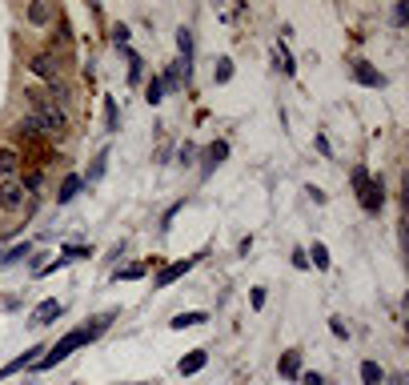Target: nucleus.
Listing matches in <instances>:
<instances>
[{
	"mask_svg": "<svg viewBox=\"0 0 409 385\" xmlns=\"http://www.w3.org/2000/svg\"><path fill=\"white\" fill-rule=\"evenodd\" d=\"M109 321H112V313H100V317H93V325H76V329H69L52 349H45V357H40L32 369H52V365H61L69 353H76V349L88 345V341H97V337L109 329Z\"/></svg>",
	"mask_w": 409,
	"mask_h": 385,
	"instance_id": "1",
	"label": "nucleus"
},
{
	"mask_svg": "<svg viewBox=\"0 0 409 385\" xmlns=\"http://www.w3.org/2000/svg\"><path fill=\"white\" fill-rule=\"evenodd\" d=\"M25 97H28V109H32V121L40 124V133H49V137L69 133V112L61 105H52L45 88H25Z\"/></svg>",
	"mask_w": 409,
	"mask_h": 385,
	"instance_id": "2",
	"label": "nucleus"
},
{
	"mask_svg": "<svg viewBox=\"0 0 409 385\" xmlns=\"http://www.w3.org/2000/svg\"><path fill=\"white\" fill-rule=\"evenodd\" d=\"M357 201H361V209L365 213H381V205H385V185H381V177L377 181H365V185L357 189Z\"/></svg>",
	"mask_w": 409,
	"mask_h": 385,
	"instance_id": "3",
	"label": "nucleus"
},
{
	"mask_svg": "<svg viewBox=\"0 0 409 385\" xmlns=\"http://www.w3.org/2000/svg\"><path fill=\"white\" fill-rule=\"evenodd\" d=\"M349 76H353L357 85H365V88H385V85H389L385 73H377L369 61H353V64H349Z\"/></svg>",
	"mask_w": 409,
	"mask_h": 385,
	"instance_id": "4",
	"label": "nucleus"
},
{
	"mask_svg": "<svg viewBox=\"0 0 409 385\" xmlns=\"http://www.w3.org/2000/svg\"><path fill=\"white\" fill-rule=\"evenodd\" d=\"M28 69H32L40 81H49V85L61 76V61H57V52H37V57L28 61Z\"/></svg>",
	"mask_w": 409,
	"mask_h": 385,
	"instance_id": "5",
	"label": "nucleus"
},
{
	"mask_svg": "<svg viewBox=\"0 0 409 385\" xmlns=\"http://www.w3.org/2000/svg\"><path fill=\"white\" fill-rule=\"evenodd\" d=\"M0 209L4 213L25 209V185H20V181H4V185H0Z\"/></svg>",
	"mask_w": 409,
	"mask_h": 385,
	"instance_id": "6",
	"label": "nucleus"
},
{
	"mask_svg": "<svg viewBox=\"0 0 409 385\" xmlns=\"http://www.w3.org/2000/svg\"><path fill=\"white\" fill-rule=\"evenodd\" d=\"M61 313H64V305H61L57 297H49V301H40L37 309L28 313V325H37V329H45V325H52L57 317H61Z\"/></svg>",
	"mask_w": 409,
	"mask_h": 385,
	"instance_id": "7",
	"label": "nucleus"
},
{
	"mask_svg": "<svg viewBox=\"0 0 409 385\" xmlns=\"http://www.w3.org/2000/svg\"><path fill=\"white\" fill-rule=\"evenodd\" d=\"M201 257H185V261H173V265H165L161 273H157V289H169L173 285V281H181V277L189 273V269H193V265H197Z\"/></svg>",
	"mask_w": 409,
	"mask_h": 385,
	"instance_id": "8",
	"label": "nucleus"
},
{
	"mask_svg": "<svg viewBox=\"0 0 409 385\" xmlns=\"http://www.w3.org/2000/svg\"><path fill=\"white\" fill-rule=\"evenodd\" d=\"M40 353H45V345H28L20 357H13L4 369H0V377H13V373H20V369H32V365L40 361Z\"/></svg>",
	"mask_w": 409,
	"mask_h": 385,
	"instance_id": "9",
	"label": "nucleus"
},
{
	"mask_svg": "<svg viewBox=\"0 0 409 385\" xmlns=\"http://www.w3.org/2000/svg\"><path fill=\"white\" fill-rule=\"evenodd\" d=\"M205 365H209V353H205V349H193L189 357L177 361V373H181V377H193V373H201Z\"/></svg>",
	"mask_w": 409,
	"mask_h": 385,
	"instance_id": "10",
	"label": "nucleus"
},
{
	"mask_svg": "<svg viewBox=\"0 0 409 385\" xmlns=\"http://www.w3.org/2000/svg\"><path fill=\"white\" fill-rule=\"evenodd\" d=\"M201 157H205V165H201V177H209L213 169H217V165H221L225 157H229V145H225V141H213L209 149L201 153Z\"/></svg>",
	"mask_w": 409,
	"mask_h": 385,
	"instance_id": "11",
	"label": "nucleus"
},
{
	"mask_svg": "<svg viewBox=\"0 0 409 385\" xmlns=\"http://www.w3.org/2000/svg\"><path fill=\"white\" fill-rule=\"evenodd\" d=\"M177 49H181V69L189 81V73H193V32L189 28H177Z\"/></svg>",
	"mask_w": 409,
	"mask_h": 385,
	"instance_id": "12",
	"label": "nucleus"
},
{
	"mask_svg": "<svg viewBox=\"0 0 409 385\" xmlns=\"http://www.w3.org/2000/svg\"><path fill=\"white\" fill-rule=\"evenodd\" d=\"M277 373H281V377H289V381H297V377H301V353H297V349L281 353V361H277Z\"/></svg>",
	"mask_w": 409,
	"mask_h": 385,
	"instance_id": "13",
	"label": "nucleus"
},
{
	"mask_svg": "<svg viewBox=\"0 0 409 385\" xmlns=\"http://www.w3.org/2000/svg\"><path fill=\"white\" fill-rule=\"evenodd\" d=\"M81 189H85V181H81L76 173H69V177L61 181V189H57V205H69V201H73Z\"/></svg>",
	"mask_w": 409,
	"mask_h": 385,
	"instance_id": "14",
	"label": "nucleus"
},
{
	"mask_svg": "<svg viewBox=\"0 0 409 385\" xmlns=\"http://www.w3.org/2000/svg\"><path fill=\"white\" fill-rule=\"evenodd\" d=\"M205 321H209V313L193 309V313H177V317H173L169 325H173V329H193V325H205Z\"/></svg>",
	"mask_w": 409,
	"mask_h": 385,
	"instance_id": "15",
	"label": "nucleus"
},
{
	"mask_svg": "<svg viewBox=\"0 0 409 385\" xmlns=\"http://www.w3.org/2000/svg\"><path fill=\"white\" fill-rule=\"evenodd\" d=\"M361 385H385V369L377 361H361Z\"/></svg>",
	"mask_w": 409,
	"mask_h": 385,
	"instance_id": "16",
	"label": "nucleus"
},
{
	"mask_svg": "<svg viewBox=\"0 0 409 385\" xmlns=\"http://www.w3.org/2000/svg\"><path fill=\"white\" fill-rule=\"evenodd\" d=\"M28 253H32V245H28V241H25V245H13L8 253H0V269H4V265H20Z\"/></svg>",
	"mask_w": 409,
	"mask_h": 385,
	"instance_id": "17",
	"label": "nucleus"
},
{
	"mask_svg": "<svg viewBox=\"0 0 409 385\" xmlns=\"http://www.w3.org/2000/svg\"><path fill=\"white\" fill-rule=\"evenodd\" d=\"M16 169H20V157H16V149H0V177H13Z\"/></svg>",
	"mask_w": 409,
	"mask_h": 385,
	"instance_id": "18",
	"label": "nucleus"
},
{
	"mask_svg": "<svg viewBox=\"0 0 409 385\" xmlns=\"http://www.w3.org/2000/svg\"><path fill=\"white\" fill-rule=\"evenodd\" d=\"M28 20H32V25H49V20H52V8H49V4H28Z\"/></svg>",
	"mask_w": 409,
	"mask_h": 385,
	"instance_id": "19",
	"label": "nucleus"
},
{
	"mask_svg": "<svg viewBox=\"0 0 409 385\" xmlns=\"http://www.w3.org/2000/svg\"><path fill=\"white\" fill-rule=\"evenodd\" d=\"M105 129H109V133H117V129H121V112H117V100H105Z\"/></svg>",
	"mask_w": 409,
	"mask_h": 385,
	"instance_id": "20",
	"label": "nucleus"
},
{
	"mask_svg": "<svg viewBox=\"0 0 409 385\" xmlns=\"http://www.w3.org/2000/svg\"><path fill=\"white\" fill-rule=\"evenodd\" d=\"M16 137H25V141H37V137H40V124L32 121V117H25V121L16 124Z\"/></svg>",
	"mask_w": 409,
	"mask_h": 385,
	"instance_id": "21",
	"label": "nucleus"
},
{
	"mask_svg": "<svg viewBox=\"0 0 409 385\" xmlns=\"http://www.w3.org/2000/svg\"><path fill=\"white\" fill-rule=\"evenodd\" d=\"M309 257H313V265H317V269H329V249H325L321 241H313Z\"/></svg>",
	"mask_w": 409,
	"mask_h": 385,
	"instance_id": "22",
	"label": "nucleus"
},
{
	"mask_svg": "<svg viewBox=\"0 0 409 385\" xmlns=\"http://www.w3.org/2000/svg\"><path fill=\"white\" fill-rule=\"evenodd\" d=\"M229 76H233V61H229V57H221V61H217V69H213V81H217V85H225Z\"/></svg>",
	"mask_w": 409,
	"mask_h": 385,
	"instance_id": "23",
	"label": "nucleus"
},
{
	"mask_svg": "<svg viewBox=\"0 0 409 385\" xmlns=\"http://www.w3.org/2000/svg\"><path fill=\"white\" fill-rule=\"evenodd\" d=\"M181 73H185V69H181V61H177L173 69H169V73H165V81H161V85H165V88H173V93H177V88L185 85V81H181Z\"/></svg>",
	"mask_w": 409,
	"mask_h": 385,
	"instance_id": "24",
	"label": "nucleus"
},
{
	"mask_svg": "<svg viewBox=\"0 0 409 385\" xmlns=\"http://www.w3.org/2000/svg\"><path fill=\"white\" fill-rule=\"evenodd\" d=\"M145 100H149V105H161V100H165V85L157 81V76H153L149 88H145Z\"/></svg>",
	"mask_w": 409,
	"mask_h": 385,
	"instance_id": "25",
	"label": "nucleus"
},
{
	"mask_svg": "<svg viewBox=\"0 0 409 385\" xmlns=\"http://www.w3.org/2000/svg\"><path fill=\"white\" fill-rule=\"evenodd\" d=\"M61 257H64V261H81V257H93V249H88V245H64Z\"/></svg>",
	"mask_w": 409,
	"mask_h": 385,
	"instance_id": "26",
	"label": "nucleus"
},
{
	"mask_svg": "<svg viewBox=\"0 0 409 385\" xmlns=\"http://www.w3.org/2000/svg\"><path fill=\"white\" fill-rule=\"evenodd\" d=\"M145 277V265H124V269H117V281H141Z\"/></svg>",
	"mask_w": 409,
	"mask_h": 385,
	"instance_id": "27",
	"label": "nucleus"
},
{
	"mask_svg": "<svg viewBox=\"0 0 409 385\" xmlns=\"http://www.w3.org/2000/svg\"><path fill=\"white\" fill-rule=\"evenodd\" d=\"M277 69H281V73H293V69H297V64H293V57H289V49L285 45H277Z\"/></svg>",
	"mask_w": 409,
	"mask_h": 385,
	"instance_id": "28",
	"label": "nucleus"
},
{
	"mask_svg": "<svg viewBox=\"0 0 409 385\" xmlns=\"http://www.w3.org/2000/svg\"><path fill=\"white\" fill-rule=\"evenodd\" d=\"M105 165H109V153H100L97 161H93V169H88V177H81V181H100V177H105Z\"/></svg>",
	"mask_w": 409,
	"mask_h": 385,
	"instance_id": "29",
	"label": "nucleus"
},
{
	"mask_svg": "<svg viewBox=\"0 0 409 385\" xmlns=\"http://www.w3.org/2000/svg\"><path fill=\"white\" fill-rule=\"evenodd\" d=\"M112 45H117V49H121V45H129V28H124V25L112 28Z\"/></svg>",
	"mask_w": 409,
	"mask_h": 385,
	"instance_id": "30",
	"label": "nucleus"
},
{
	"mask_svg": "<svg viewBox=\"0 0 409 385\" xmlns=\"http://www.w3.org/2000/svg\"><path fill=\"white\" fill-rule=\"evenodd\" d=\"M129 76L141 81V57H136V52H129Z\"/></svg>",
	"mask_w": 409,
	"mask_h": 385,
	"instance_id": "31",
	"label": "nucleus"
},
{
	"mask_svg": "<svg viewBox=\"0 0 409 385\" xmlns=\"http://www.w3.org/2000/svg\"><path fill=\"white\" fill-rule=\"evenodd\" d=\"M365 181H369V169H361V165H357V169H353V189H361Z\"/></svg>",
	"mask_w": 409,
	"mask_h": 385,
	"instance_id": "32",
	"label": "nucleus"
},
{
	"mask_svg": "<svg viewBox=\"0 0 409 385\" xmlns=\"http://www.w3.org/2000/svg\"><path fill=\"white\" fill-rule=\"evenodd\" d=\"M297 381L301 385H325V377H321V373H301Z\"/></svg>",
	"mask_w": 409,
	"mask_h": 385,
	"instance_id": "33",
	"label": "nucleus"
},
{
	"mask_svg": "<svg viewBox=\"0 0 409 385\" xmlns=\"http://www.w3.org/2000/svg\"><path fill=\"white\" fill-rule=\"evenodd\" d=\"M393 20H397V25H405V20H409V4H397V13H393Z\"/></svg>",
	"mask_w": 409,
	"mask_h": 385,
	"instance_id": "34",
	"label": "nucleus"
},
{
	"mask_svg": "<svg viewBox=\"0 0 409 385\" xmlns=\"http://www.w3.org/2000/svg\"><path fill=\"white\" fill-rule=\"evenodd\" d=\"M193 157H197V149H193V145H185V149H181V165H193Z\"/></svg>",
	"mask_w": 409,
	"mask_h": 385,
	"instance_id": "35",
	"label": "nucleus"
},
{
	"mask_svg": "<svg viewBox=\"0 0 409 385\" xmlns=\"http://www.w3.org/2000/svg\"><path fill=\"white\" fill-rule=\"evenodd\" d=\"M253 309H265V289H253Z\"/></svg>",
	"mask_w": 409,
	"mask_h": 385,
	"instance_id": "36",
	"label": "nucleus"
},
{
	"mask_svg": "<svg viewBox=\"0 0 409 385\" xmlns=\"http://www.w3.org/2000/svg\"><path fill=\"white\" fill-rule=\"evenodd\" d=\"M329 329H333V337H349V329L341 321H329Z\"/></svg>",
	"mask_w": 409,
	"mask_h": 385,
	"instance_id": "37",
	"label": "nucleus"
},
{
	"mask_svg": "<svg viewBox=\"0 0 409 385\" xmlns=\"http://www.w3.org/2000/svg\"><path fill=\"white\" fill-rule=\"evenodd\" d=\"M129 385H149V381H129Z\"/></svg>",
	"mask_w": 409,
	"mask_h": 385,
	"instance_id": "38",
	"label": "nucleus"
}]
</instances>
